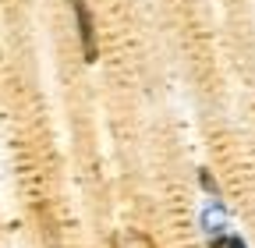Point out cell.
<instances>
[{"instance_id":"cell-1","label":"cell","mask_w":255,"mask_h":248,"mask_svg":"<svg viewBox=\"0 0 255 248\" xmlns=\"http://www.w3.org/2000/svg\"><path fill=\"white\" fill-rule=\"evenodd\" d=\"M71 11H75V21H78V43H82V53L85 60H96L100 57V43H96V21H92V11L85 0H71Z\"/></svg>"},{"instance_id":"cell-2","label":"cell","mask_w":255,"mask_h":248,"mask_svg":"<svg viewBox=\"0 0 255 248\" xmlns=\"http://www.w3.org/2000/svg\"><path fill=\"white\" fill-rule=\"evenodd\" d=\"M110 248H156V241H152L145 231L128 227V231H117V234L110 238Z\"/></svg>"},{"instance_id":"cell-3","label":"cell","mask_w":255,"mask_h":248,"mask_svg":"<svg viewBox=\"0 0 255 248\" xmlns=\"http://www.w3.org/2000/svg\"><path fill=\"white\" fill-rule=\"evenodd\" d=\"M223 245H227V248H245V241H241V238H234V234H231L227 241H223Z\"/></svg>"}]
</instances>
